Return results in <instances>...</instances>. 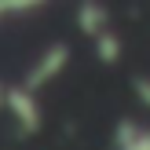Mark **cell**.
Masks as SVG:
<instances>
[{
	"label": "cell",
	"mask_w": 150,
	"mask_h": 150,
	"mask_svg": "<svg viewBox=\"0 0 150 150\" xmlns=\"http://www.w3.org/2000/svg\"><path fill=\"white\" fill-rule=\"evenodd\" d=\"M66 62H70V44H62V40L48 44V48H44V55L37 59V62L29 66V73H26L22 81H18V88L40 99V88H48L51 81H55L59 73L66 70Z\"/></svg>",
	"instance_id": "1"
},
{
	"label": "cell",
	"mask_w": 150,
	"mask_h": 150,
	"mask_svg": "<svg viewBox=\"0 0 150 150\" xmlns=\"http://www.w3.org/2000/svg\"><path fill=\"white\" fill-rule=\"evenodd\" d=\"M4 110L11 114V121L22 128V136H29V132L40 128V103H37V95L22 92L18 84L4 92Z\"/></svg>",
	"instance_id": "2"
},
{
	"label": "cell",
	"mask_w": 150,
	"mask_h": 150,
	"mask_svg": "<svg viewBox=\"0 0 150 150\" xmlns=\"http://www.w3.org/2000/svg\"><path fill=\"white\" fill-rule=\"evenodd\" d=\"M114 143H117V150H150V128L139 121H121Z\"/></svg>",
	"instance_id": "3"
},
{
	"label": "cell",
	"mask_w": 150,
	"mask_h": 150,
	"mask_svg": "<svg viewBox=\"0 0 150 150\" xmlns=\"http://www.w3.org/2000/svg\"><path fill=\"white\" fill-rule=\"evenodd\" d=\"M77 26H81V29H84V33L95 40L99 33H106V29H110V15H106V7H99V4H81Z\"/></svg>",
	"instance_id": "4"
},
{
	"label": "cell",
	"mask_w": 150,
	"mask_h": 150,
	"mask_svg": "<svg viewBox=\"0 0 150 150\" xmlns=\"http://www.w3.org/2000/svg\"><path fill=\"white\" fill-rule=\"evenodd\" d=\"M95 55H99L103 62H117V59H121V40L114 37V29H106V33L95 37Z\"/></svg>",
	"instance_id": "5"
},
{
	"label": "cell",
	"mask_w": 150,
	"mask_h": 150,
	"mask_svg": "<svg viewBox=\"0 0 150 150\" xmlns=\"http://www.w3.org/2000/svg\"><path fill=\"white\" fill-rule=\"evenodd\" d=\"M18 11H40V4H0V18L18 15Z\"/></svg>",
	"instance_id": "6"
}]
</instances>
